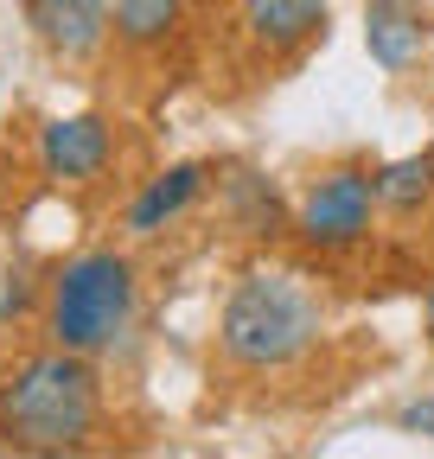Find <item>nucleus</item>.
Returning a JSON list of instances; mask_svg holds the SVG:
<instances>
[{
  "mask_svg": "<svg viewBox=\"0 0 434 459\" xmlns=\"http://www.w3.org/2000/svg\"><path fill=\"white\" fill-rule=\"evenodd\" d=\"M421 338H428V351H434V294L421 300Z\"/></svg>",
  "mask_w": 434,
  "mask_h": 459,
  "instance_id": "nucleus-15",
  "label": "nucleus"
},
{
  "mask_svg": "<svg viewBox=\"0 0 434 459\" xmlns=\"http://www.w3.org/2000/svg\"><path fill=\"white\" fill-rule=\"evenodd\" d=\"M211 192H217V204H224V223L237 230L243 243H282V237H294V204L282 198V186L268 179L262 166H217Z\"/></svg>",
  "mask_w": 434,
  "mask_h": 459,
  "instance_id": "nucleus-9",
  "label": "nucleus"
},
{
  "mask_svg": "<svg viewBox=\"0 0 434 459\" xmlns=\"http://www.w3.org/2000/svg\"><path fill=\"white\" fill-rule=\"evenodd\" d=\"M396 428L415 434V440H434V389L415 395V402H403V409H396Z\"/></svg>",
  "mask_w": 434,
  "mask_h": 459,
  "instance_id": "nucleus-14",
  "label": "nucleus"
},
{
  "mask_svg": "<svg viewBox=\"0 0 434 459\" xmlns=\"http://www.w3.org/2000/svg\"><path fill=\"white\" fill-rule=\"evenodd\" d=\"M141 325V262L122 243H96L65 255L45 274L39 300V338L65 344L77 358H116Z\"/></svg>",
  "mask_w": 434,
  "mask_h": 459,
  "instance_id": "nucleus-3",
  "label": "nucleus"
},
{
  "mask_svg": "<svg viewBox=\"0 0 434 459\" xmlns=\"http://www.w3.org/2000/svg\"><path fill=\"white\" fill-rule=\"evenodd\" d=\"M20 20L51 65H96L108 51V0H20Z\"/></svg>",
  "mask_w": 434,
  "mask_h": 459,
  "instance_id": "nucleus-8",
  "label": "nucleus"
},
{
  "mask_svg": "<svg viewBox=\"0 0 434 459\" xmlns=\"http://www.w3.org/2000/svg\"><path fill=\"white\" fill-rule=\"evenodd\" d=\"M108 440V383L96 358L32 344L0 370V453H90Z\"/></svg>",
  "mask_w": 434,
  "mask_h": 459,
  "instance_id": "nucleus-1",
  "label": "nucleus"
},
{
  "mask_svg": "<svg viewBox=\"0 0 434 459\" xmlns=\"http://www.w3.org/2000/svg\"><path fill=\"white\" fill-rule=\"evenodd\" d=\"M434 45V13L421 0H364V51L377 71L409 77Z\"/></svg>",
  "mask_w": 434,
  "mask_h": 459,
  "instance_id": "nucleus-10",
  "label": "nucleus"
},
{
  "mask_svg": "<svg viewBox=\"0 0 434 459\" xmlns=\"http://www.w3.org/2000/svg\"><path fill=\"white\" fill-rule=\"evenodd\" d=\"M39 300H45V274H32V268H13L7 281H0V325L39 319Z\"/></svg>",
  "mask_w": 434,
  "mask_h": 459,
  "instance_id": "nucleus-13",
  "label": "nucleus"
},
{
  "mask_svg": "<svg viewBox=\"0 0 434 459\" xmlns=\"http://www.w3.org/2000/svg\"><path fill=\"white\" fill-rule=\"evenodd\" d=\"M211 179H217L211 160H173V166L147 172V179L128 192V204H122V237L128 243H153V237H167V230H179L204 204Z\"/></svg>",
  "mask_w": 434,
  "mask_h": 459,
  "instance_id": "nucleus-7",
  "label": "nucleus"
},
{
  "mask_svg": "<svg viewBox=\"0 0 434 459\" xmlns=\"http://www.w3.org/2000/svg\"><path fill=\"white\" fill-rule=\"evenodd\" d=\"M326 338V300L294 268H243L217 307V364L237 377H288Z\"/></svg>",
  "mask_w": 434,
  "mask_h": 459,
  "instance_id": "nucleus-2",
  "label": "nucleus"
},
{
  "mask_svg": "<svg viewBox=\"0 0 434 459\" xmlns=\"http://www.w3.org/2000/svg\"><path fill=\"white\" fill-rule=\"evenodd\" d=\"M116 160H122V128L102 108L45 115L32 128V172L51 192H90L116 172Z\"/></svg>",
  "mask_w": 434,
  "mask_h": 459,
  "instance_id": "nucleus-5",
  "label": "nucleus"
},
{
  "mask_svg": "<svg viewBox=\"0 0 434 459\" xmlns=\"http://www.w3.org/2000/svg\"><path fill=\"white\" fill-rule=\"evenodd\" d=\"M230 26L249 45L256 65H294V57H307L326 39L333 0H237Z\"/></svg>",
  "mask_w": 434,
  "mask_h": 459,
  "instance_id": "nucleus-6",
  "label": "nucleus"
},
{
  "mask_svg": "<svg viewBox=\"0 0 434 459\" xmlns=\"http://www.w3.org/2000/svg\"><path fill=\"white\" fill-rule=\"evenodd\" d=\"M192 26V0H108V45L122 57H160Z\"/></svg>",
  "mask_w": 434,
  "mask_h": 459,
  "instance_id": "nucleus-11",
  "label": "nucleus"
},
{
  "mask_svg": "<svg viewBox=\"0 0 434 459\" xmlns=\"http://www.w3.org/2000/svg\"><path fill=\"white\" fill-rule=\"evenodd\" d=\"M377 204H384V217H421L434 204V147L377 160Z\"/></svg>",
  "mask_w": 434,
  "mask_h": 459,
  "instance_id": "nucleus-12",
  "label": "nucleus"
},
{
  "mask_svg": "<svg viewBox=\"0 0 434 459\" xmlns=\"http://www.w3.org/2000/svg\"><path fill=\"white\" fill-rule=\"evenodd\" d=\"M377 217V166L370 160H339L307 179V192L294 198V243L313 255H352L370 243Z\"/></svg>",
  "mask_w": 434,
  "mask_h": 459,
  "instance_id": "nucleus-4",
  "label": "nucleus"
}]
</instances>
